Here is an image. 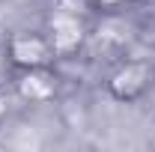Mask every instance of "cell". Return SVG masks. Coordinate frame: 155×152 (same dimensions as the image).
<instances>
[{"mask_svg": "<svg viewBox=\"0 0 155 152\" xmlns=\"http://www.w3.org/2000/svg\"><path fill=\"white\" fill-rule=\"evenodd\" d=\"M48 42L54 48V54H75L87 39V27L72 9H54L48 18Z\"/></svg>", "mask_w": 155, "mask_h": 152, "instance_id": "6da1fadb", "label": "cell"}, {"mask_svg": "<svg viewBox=\"0 0 155 152\" xmlns=\"http://www.w3.org/2000/svg\"><path fill=\"white\" fill-rule=\"evenodd\" d=\"M149 84H152V69L146 63L134 60V63L119 66L114 75H110L107 90H110V95H114L116 101H134V98H140V95L146 93Z\"/></svg>", "mask_w": 155, "mask_h": 152, "instance_id": "7a4b0ae2", "label": "cell"}, {"mask_svg": "<svg viewBox=\"0 0 155 152\" xmlns=\"http://www.w3.org/2000/svg\"><path fill=\"white\" fill-rule=\"evenodd\" d=\"M51 57H54L51 42L36 33H21L9 42V60L21 69H45Z\"/></svg>", "mask_w": 155, "mask_h": 152, "instance_id": "3957f363", "label": "cell"}, {"mask_svg": "<svg viewBox=\"0 0 155 152\" xmlns=\"http://www.w3.org/2000/svg\"><path fill=\"white\" fill-rule=\"evenodd\" d=\"M15 90L27 101H48V98H54V90L57 87H54V78L45 75L42 69H24V75L15 84Z\"/></svg>", "mask_w": 155, "mask_h": 152, "instance_id": "277c9868", "label": "cell"}, {"mask_svg": "<svg viewBox=\"0 0 155 152\" xmlns=\"http://www.w3.org/2000/svg\"><path fill=\"white\" fill-rule=\"evenodd\" d=\"M101 6H122V3H128V0H98Z\"/></svg>", "mask_w": 155, "mask_h": 152, "instance_id": "5b68a950", "label": "cell"}, {"mask_svg": "<svg viewBox=\"0 0 155 152\" xmlns=\"http://www.w3.org/2000/svg\"><path fill=\"white\" fill-rule=\"evenodd\" d=\"M6 116V95H0V119Z\"/></svg>", "mask_w": 155, "mask_h": 152, "instance_id": "8992f818", "label": "cell"}]
</instances>
